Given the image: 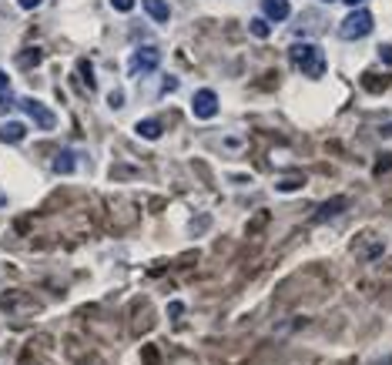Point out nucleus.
Wrapping results in <instances>:
<instances>
[{"label": "nucleus", "instance_id": "obj_5", "mask_svg": "<svg viewBox=\"0 0 392 365\" xmlns=\"http://www.w3.org/2000/svg\"><path fill=\"white\" fill-rule=\"evenodd\" d=\"M191 108H195V117H215L218 114V94L215 91H198Z\"/></svg>", "mask_w": 392, "mask_h": 365}, {"label": "nucleus", "instance_id": "obj_13", "mask_svg": "<svg viewBox=\"0 0 392 365\" xmlns=\"http://www.w3.org/2000/svg\"><path fill=\"white\" fill-rule=\"evenodd\" d=\"M305 178H281L279 181V192H292V188H302Z\"/></svg>", "mask_w": 392, "mask_h": 365}, {"label": "nucleus", "instance_id": "obj_15", "mask_svg": "<svg viewBox=\"0 0 392 365\" xmlns=\"http://www.w3.org/2000/svg\"><path fill=\"white\" fill-rule=\"evenodd\" d=\"M38 60H40V51H24V54H20V64H24V67H38Z\"/></svg>", "mask_w": 392, "mask_h": 365}, {"label": "nucleus", "instance_id": "obj_12", "mask_svg": "<svg viewBox=\"0 0 392 365\" xmlns=\"http://www.w3.org/2000/svg\"><path fill=\"white\" fill-rule=\"evenodd\" d=\"M10 104V84H7V74L0 71V108H7Z\"/></svg>", "mask_w": 392, "mask_h": 365}, {"label": "nucleus", "instance_id": "obj_1", "mask_svg": "<svg viewBox=\"0 0 392 365\" xmlns=\"http://www.w3.org/2000/svg\"><path fill=\"white\" fill-rule=\"evenodd\" d=\"M288 58L299 64L305 77L325 74V54H322V47H316V44H295V47L288 51Z\"/></svg>", "mask_w": 392, "mask_h": 365}, {"label": "nucleus", "instance_id": "obj_22", "mask_svg": "<svg viewBox=\"0 0 392 365\" xmlns=\"http://www.w3.org/2000/svg\"><path fill=\"white\" fill-rule=\"evenodd\" d=\"M325 3H329V0H325Z\"/></svg>", "mask_w": 392, "mask_h": 365}, {"label": "nucleus", "instance_id": "obj_20", "mask_svg": "<svg viewBox=\"0 0 392 365\" xmlns=\"http://www.w3.org/2000/svg\"><path fill=\"white\" fill-rule=\"evenodd\" d=\"M345 3H349V7H359V3H362V0H345Z\"/></svg>", "mask_w": 392, "mask_h": 365}, {"label": "nucleus", "instance_id": "obj_19", "mask_svg": "<svg viewBox=\"0 0 392 365\" xmlns=\"http://www.w3.org/2000/svg\"><path fill=\"white\" fill-rule=\"evenodd\" d=\"M379 58L386 60V64H392V47H382V51H379Z\"/></svg>", "mask_w": 392, "mask_h": 365}, {"label": "nucleus", "instance_id": "obj_9", "mask_svg": "<svg viewBox=\"0 0 392 365\" xmlns=\"http://www.w3.org/2000/svg\"><path fill=\"white\" fill-rule=\"evenodd\" d=\"M349 208V201L345 198H336V201H329V205H322L316 212V221H325V218H332V214H338V212H345Z\"/></svg>", "mask_w": 392, "mask_h": 365}, {"label": "nucleus", "instance_id": "obj_3", "mask_svg": "<svg viewBox=\"0 0 392 365\" xmlns=\"http://www.w3.org/2000/svg\"><path fill=\"white\" fill-rule=\"evenodd\" d=\"M375 27V20L369 10H352L349 17L342 20V37L345 40H359V37H369V31Z\"/></svg>", "mask_w": 392, "mask_h": 365}, {"label": "nucleus", "instance_id": "obj_2", "mask_svg": "<svg viewBox=\"0 0 392 365\" xmlns=\"http://www.w3.org/2000/svg\"><path fill=\"white\" fill-rule=\"evenodd\" d=\"M17 108L24 111V114L34 117V124H38L40 131H54L57 128V114L47 108V104H40V101H34V97H20Z\"/></svg>", "mask_w": 392, "mask_h": 365}, {"label": "nucleus", "instance_id": "obj_7", "mask_svg": "<svg viewBox=\"0 0 392 365\" xmlns=\"http://www.w3.org/2000/svg\"><path fill=\"white\" fill-rule=\"evenodd\" d=\"M27 137V128L20 124V121H7V124H0V141L3 144H17Z\"/></svg>", "mask_w": 392, "mask_h": 365}, {"label": "nucleus", "instance_id": "obj_21", "mask_svg": "<svg viewBox=\"0 0 392 365\" xmlns=\"http://www.w3.org/2000/svg\"><path fill=\"white\" fill-rule=\"evenodd\" d=\"M382 135H392V124H386V128H382Z\"/></svg>", "mask_w": 392, "mask_h": 365}, {"label": "nucleus", "instance_id": "obj_6", "mask_svg": "<svg viewBox=\"0 0 392 365\" xmlns=\"http://www.w3.org/2000/svg\"><path fill=\"white\" fill-rule=\"evenodd\" d=\"M261 10L268 20H288V14H292L288 0H261Z\"/></svg>", "mask_w": 392, "mask_h": 365}, {"label": "nucleus", "instance_id": "obj_16", "mask_svg": "<svg viewBox=\"0 0 392 365\" xmlns=\"http://www.w3.org/2000/svg\"><path fill=\"white\" fill-rule=\"evenodd\" d=\"M362 84H366V87H386V84H389V80H386V77H362Z\"/></svg>", "mask_w": 392, "mask_h": 365}, {"label": "nucleus", "instance_id": "obj_11", "mask_svg": "<svg viewBox=\"0 0 392 365\" xmlns=\"http://www.w3.org/2000/svg\"><path fill=\"white\" fill-rule=\"evenodd\" d=\"M138 135L151 137V141H154V137H161V121H141V124H138Z\"/></svg>", "mask_w": 392, "mask_h": 365}, {"label": "nucleus", "instance_id": "obj_17", "mask_svg": "<svg viewBox=\"0 0 392 365\" xmlns=\"http://www.w3.org/2000/svg\"><path fill=\"white\" fill-rule=\"evenodd\" d=\"M114 3V10H121V14H128L131 7H134V0H111Z\"/></svg>", "mask_w": 392, "mask_h": 365}, {"label": "nucleus", "instance_id": "obj_8", "mask_svg": "<svg viewBox=\"0 0 392 365\" xmlns=\"http://www.w3.org/2000/svg\"><path fill=\"white\" fill-rule=\"evenodd\" d=\"M145 10H148V17L158 20V24H165V20L171 17V10H168L165 0H145Z\"/></svg>", "mask_w": 392, "mask_h": 365}, {"label": "nucleus", "instance_id": "obj_10", "mask_svg": "<svg viewBox=\"0 0 392 365\" xmlns=\"http://www.w3.org/2000/svg\"><path fill=\"white\" fill-rule=\"evenodd\" d=\"M77 168V158H74V151H60L54 158V171L57 174H71Z\"/></svg>", "mask_w": 392, "mask_h": 365}, {"label": "nucleus", "instance_id": "obj_18", "mask_svg": "<svg viewBox=\"0 0 392 365\" xmlns=\"http://www.w3.org/2000/svg\"><path fill=\"white\" fill-rule=\"evenodd\" d=\"M17 3H20V7H24V10H34V7H38L40 0H17Z\"/></svg>", "mask_w": 392, "mask_h": 365}, {"label": "nucleus", "instance_id": "obj_14", "mask_svg": "<svg viewBox=\"0 0 392 365\" xmlns=\"http://www.w3.org/2000/svg\"><path fill=\"white\" fill-rule=\"evenodd\" d=\"M248 31H252V34H255L259 40L268 37V24H265V20H252V27H248Z\"/></svg>", "mask_w": 392, "mask_h": 365}, {"label": "nucleus", "instance_id": "obj_4", "mask_svg": "<svg viewBox=\"0 0 392 365\" xmlns=\"http://www.w3.org/2000/svg\"><path fill=\"white\" fill-rule=\"evenodd\" d=\"M161 60V51L158 47H138L134 58L128 60V74H145V71H154Z\"/></svg>", "mask_w": 392, "mask_h": 365}]
</instances>
